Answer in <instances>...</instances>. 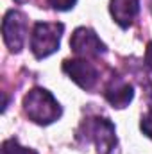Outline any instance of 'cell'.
<instances>
[{
	"label": "cell",
	"mask_w": 152,
	"mask_h": 154,
	"mask_svg": "<svg viewBox=\"0 0 152 154\" xmlns=\"http://www.w3.org/2000/svg\"><path fill=\"white\" fill-rule=\"evenodd\" d=\"M23 111L32 122L39 125H48L56 122L63 113L61 104L45 88H32L23 97Z\"/></svg>",
	"instance_id": "1"
},
{
	"label": "cell",
	"mask_w": 152,
	"mask_h": 154,
	"mask_svg": "<svg viewBox=\"0 0 152 154\" xmlns=\"http://www.w3.org/2000/svg\"><path fill=\"white\" fill-rule=\"evenodd\" d=\"M65 25L63 23H48V22H38L32 27L31 32V50L32 54L43 59L54 54L59 45H61V36H63Z\"/></svg>",
	"instance_id": "2"
},
{
	"label": "cell",
	"mask_w": 152,
	"mask_h": 154,
	"mask_svg": "<svg viewBox=\"0 0 152 154\" xmlns=\"http://www.w3.org/2000/svg\"><path fill=\"white\" fill-rule=\"evenodd\" d=\"M86 134L93 140L97 154H111L116 147V131L109 118L104 116H95L84 122Z\"/></svg>",
	"instance_id": "3"
},
{
	"label": "cell",
	"mask_w": 152,
	"mask_h": 154,
	"mask_svg": "<svg viewBox=\"0 0 152 154\" xmlns=\"http://www.w3.org/2000/svg\"><path fill=\"white\" fill-rule=\"evenodd\" d=\"M2 34L4 43L11 52H20L23 48V43L27 38V16L20 11H7L2 22Z\"/></svg>",
	"instance_id": "4"
},
{
	"label": "cell",
	"mask_w": 152,
	"mask_h": 154,
	"mask_svg": "<svg viewBox=\"0 0 152 154\" xmlns=\"http://www.w3.org/2000/svg\"><path fill=\"white\" fill-rule=\"evenodd\" d=\"M70 47L77 57H82V59L97 57L100 54H106V50H108L106 45L97 36V32L88 27H79L74 31L72 39H70Z\"/></svg>",
	"instance_id": "5"
},
{
	"label": "cell",
	"mask_w": 152,
	"mask_h": 154,
	"mask_svg": "<svg viewBox=\"0 0 152 154\" xmlns=\"http://www.w3.org/2000/svg\"><path fill=\"white\" fill-rule=\"evenodd\" d=\"M63 72L82 90H91L97 84V79H99L97 68L82 57L63 61Z\"/></svg>",
	"instance_id": "6"
},
{
	"label": "cell",
	"mask_w": 152,
	"mask_h": 154,
	"mask_svg": "<svg viewBox=\"0 0 152 154\" xmlns=\"http://www.w3.org/2000/svg\"><path fill=\"white\" fill-rule=\"evenodd\" d=\"M104 97L106 100L113 106V108H125L131 104V100L134 99V88L122 77H113L108 86H106V91H104Z\"/></svg>",
	"instance_id": "7"
},
{
	"label": "cell",
	"mask_w": 152,
	"mask_h": 154,
	"mask_svg": "<svg viewBox=\"0 0 152 154\" xmlns=\"http://www.w3.org/2000/svg\"><path fill=\"white\" fill-rule=\"evenodd\" d=\"M109 11L114 22L122 29H127L140 11V0H111Z\"/></svg>",
	"instance_id": "8"
},
{
	"label": "cell",
	"mask_w": 152,
	"mask_h": 154,
	"mask_svg": "<svg viewBox=\"0 0 152 154\" xmlns=\"http://www.w3.org/2000/svg\"><path fill=\"white\" fill-rule=\"evenodd\" d=\"M2 154H38V152L32 151V149L22 147L16 138H9L2 143Z\"/></svg>",
	"instance_id": "9"
},
{
	"label": "cell",
	"mask_w": 152,
	"mask_h": 154,
	"mask_svg": "<svg viewBox=\"0 0 152 154\" xmlns=\"http://www.w3.org/2000/svg\"><path fill=\"white\" fill-rule=\"evenodd\" d=\"M140 127L143 131V134H147L152 140V109H149L145 115L141 116V122H140Z\"/></svg>",
	"instance_id": "10"
},
{
	"label": "cell",
	"mask_w": 152,
	"mask_h": 154,
	"mask_svg": "<svg viewBox=\"0 0 152 154\" xmlns=\"http://www.w3.org/2000/svg\"><path fill=\"white\" fill-rule=\"evenodd\" d=\"M48 4L56 9V11H70L77 4V0H48Z\"/></svg>",
	"instance_id": "11"
},
{
	"label": "cell",
	"mask_w": 152,
	"mask_h": 154,
	"mask_svg": "<svg viewBox=\"0 0 152 154\" xmlns=\"http://www.w3.org/2000/svg\"><path fill=\"white\" fill-rule=\"evenodd\" d=\"M145 63H147V66L152 70V41L147 45V50H145Z\"/></svg>",
	"instance_id": "12"
},
{
	"label": "cell",
	"mask_w": 152,
	"mask_h": 154,
	"mask_svg": "<svg viewBox=\"0 0 152 154\" xmlns=\"http://www.w3.org/2000/svg\"><path fill=\"white\" fill-rule=\"evenodd\" d=\"M145 91H147L145 95H147V104H149V109H152V84L147 88V90H145Z\"/></svg>",
	"instance_id": "13"
},
{
	"label": "cell",
	"mask_w": 152,
	"mask_h": 154,
	"mask_svg": "<svg viewBox=\"0 0 152 154\" xmlns=\"http://www.w3.org/2000/svg\"><path fill=\"white\" fill-rule=\"evenodd\" d=\"M14 2H18V4H25L27 0H14Z\"/></svg>",
	"instance_id": "14"
}]
</instances>
